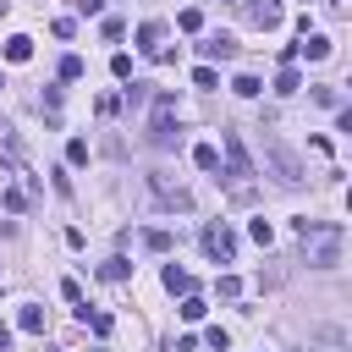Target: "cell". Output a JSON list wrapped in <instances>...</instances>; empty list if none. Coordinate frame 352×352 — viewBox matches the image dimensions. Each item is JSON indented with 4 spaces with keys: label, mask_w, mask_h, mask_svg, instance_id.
I'll use <instances>...</instances> for the list:
<instances>
[{
    "label": "cell",
    "mask_w": 352,
    "mask_h": 352,
    "mask_svg": "<svg viewBox=\"0 0 352 352\" xmlns=\"http://www.w3.org/2000/svg\"><path fill=\"white\" fill-rule=\"evenodd\" d=\"M198 55H204V60H231V55H236V38H231V33H214V38L198 44Z\"/></svg>",
    "instance_id": "ba28073f"
},
{
    "label": "cell",
    "mask_w": 352,
    "mask_h": 352,
    "mask_svg": "<svg viewBox=\"0 0 352 352\" xmlns=\"http://www.w3.org/2000/svg\"><path fill=\"white\" fill-rule=\"evenodd\" d=\"M148 192H154V204H160V209H182V214L192 209V192H187L182 182H170L165 170H154V176H148Z\"/></svg>",
    "instance_id": "277c9868"
},
{
    "label": "cell",
    "mask_w": 352,
    "mask_h": 352,
    "mask_svg": "<svg viewBox=\"0 0 352 352\" xmlns=\"http://www.w3.org/2000/svg\"><path fill=\"white\" fill-rule=\"evenodd\" d=\"M170 110H176V99L160 94V99H154V121H148V143H154V148H176V143H182V126H176Z\"/></svg>",
    "instance_id": "3957f363"
},
{
    "label": "cell",
    "mask_w": 352,
    "mask_h": 352,
    "mask_svg": "<svg viewBox=\"0 0 352 352\" xmlns=\"http://www.w3.org/2000/svg\"><path fill=\"white\" fill-rule=\"evenodd\" d=\"M99 275H104V280H126V275H132V264L116 253V258H104V264H99Z\"/></svg>",
    "instance_id": "2e32d148"
},
{
    "label": "cell",
    "mask_w": 352,
    "mask_h": 352,
    "mask_svg": "<svg viewBox=\"0 0 352 352\" xmlns=\"http://www.w3.org/2000/svg\"><path fill=\"white\" fill-rule=\"evenodd\" d=\"M308 352H341V336H336V330H324V336H319V346H308Z\"/></svg>",
    "instance_id": "4316f807"
},
{
    "label": "cell",
    "mask_w": 352,
    "mask_h": 352,
    "mask_svg": "<svg viewBox=\"0 0 352 352\" xmlns=\"http://www.w3.org/2000/svg\"><path fill=\"white\" fill-rule=\"evenodd\" d=\"M110 72L116 77H132V55H110Z\"/></svg>",
    "instance_id": "83f0119b"
},
{
    "label": "cell",
    "mask_w": 352,
    "mask_h": 352,
    "mask_svg": "<svg viewBox=\"0 0 352 352\" xmlns=\"http://www.w3.org/2000/svg\"><path fill=\"white\" fill-rule=\"evenodd\" d=\"M204 314H209V302H204V297H192V292H187V297H182V319H187V324H198V319H204Z\"/></svg>",
    "instance_id": "e0dca14e"
},
{
    "label": "cell",
    "mask_w": 352,
    "mask_h": 352,
    "mask_svg": "<svg viewBox=\"0 0 352 352\" xmlns=\"http://www.w3.org/2000/svg\"><path fill=\"white\" fill-rule=\"evenodd\" d=\"M258 88H264V82H258V77H248V72H242V77H231V94H242V99H253Z\"/></svg>",
    "instance_id": "ffe728a7"
},
{
    "label": "cell",
    "mask_w": 352,
    "mask_h": 352,
    "mask_svg": "<svg viewBox=\"0 0 352 352\" xmlns=\"http://www.w3.org/2000/svg\"><path fill=\"white\" fill-rule=\"evenodd\" d=\"M138 50L143 55H160V22H143L138 28Z\"/></svg>",
    "instance_id": "8fae6325"
},
{
    "label": "cell",
    "mask_w": 352,
    "mask_h": 352,
    "mask_svg": "<svg viewBox=\"0 0 352 352\" xmlns=\"http://www.w3.org/2000/svg\"><path fill=\"white\" fill-rule=\"evenodd\" d=\"M72 6H77L82 16H99V6H104V0H72Z\"/></svg>",
    "instance_id": "4dcf8cb0"
},
{
    "label": "cell",
    "mask_w": 352,
    "mask_h": 352,
    "mask_svg": "<svg viewBox=\"0 0 352 352\" xmlns=\"http://www.w3.org/2000/svg\"><path fill=\"white\" fill-rule=\"evenodd\" d=\"M170 242H176L170 231H143V248H148V253H170Z\"/></svg>",
    "instance_id": "ac0fdd59"
},
{
    "label": "cell",
    "mask_w": 352,
    "mask_h": 352,
    "mask_svg": "<svg viewBox=\"0 0 352 352\" xmlns=\"http://www.w3.org/2000/svg\"><path fill=\"white\" fill-rule=\"evenodd\" d=\"M314 99H319V104H330V110H341V94H336V82H319V88H314Z\"/></svg>",
    "instance_id": "7402d4cb"
},
{
    "label": "cell",
    "mask_w": 352,
    "mask_h": 352,
    "mask_svg": "<svg viewBox=\"0 0 352 352\" xmlns=\"http://www.w3.org/2000/svg\"><path fill=\"white\" fill-rule=\"evenodd\" d=\"M0 88H6V77H0Z\"/></svg>",
    "instance_id": "d6a6232c"
},
{
    "label": "cell",
    "mask_w": 352,
    "mask_h": 352,
    "mask_svg": "<svg viewBox=\"0 0 352 352\" xmlns=\"http://www.w3.org/2000/svg\"><path fill=\"white\" fill-rule=\"evenodd\" d=\"M176 22H182V33H198V28H204V16H198V11H192V6H187V11H182V16H176Z\"/></svg>",
    "instance_id": "d4e9b609"
},
{
    "label": "cell",
    "mask_w": 352,
    "mask_h": 352,
    "mask_svg": "<svg viewBox=\"0 0 352 352\" xmlns=\"http://www.w3.org/2000/svg\"><path fill=\"white\" fill-rule=\"evenodd\" d=\"M248 231H253V242H258V248H270V236H275V231H270V220H264V214H258V220H253V226H248Z\"/></svg>",
    "instance_id": "cb8c5ba5"
},
{
    "label": "cell",
    "mask_w": 352,
    "mask_h": 352,
    "mask_svg": "<svg viewBox=\"0 0 352 352\" xmlns=\"http://www.w3.org/2000/svg\"><path fill=\"white\" fill-rule=\"evenodd\" d=\"M297 55H308V60H324V55H330V38H324V33H302Z\"/></svg>",
    "instance_id": "30bf717a"
},
{
    "label": "cell",
    "mask_w": 352,
    "mask_h": 352,
    "mask_svg": "<svg viewBox=\"0 0 352 352\" xmlns=\"http://www.w3.org/2000/svg\"><path fill=\"white\" fill-rule=\"evenodd\" d=\"M6 60H11V66L33 60V38H28V33H11V38H6Z\"/></svg>",
    "instance_id": "9c48e42d"
},
{
    "label": "cell",
    "mask_w": 352,
    "mask_h": 352,
    "mask_svg": "<svg viewBox=\"0 0 352 352\" xmlns=\"http://www.w3.org/2000/svg\"><path fill=\"white\" fill-rule=\"evenodd\" d=\"M16 324H22L28 336H44V308H33V302H28V308L16 314Z\"/></svg>",
    "instance_id": "5bb4252c"
},
{
    "label": "cell",
    "mask_w": 352,
    "mask_h": 352,
    "mask_svg": "<svg viewBox=\"0 0 352 352\" xmlns=\"http://www.w3.org/2000/svg\"><path fill=\"white\" fill-rule=\"evenodd\" d=\"M66 160H72V165H82V160H88V143H82V138H72V143H66Z\"/></svg>",
    "instance_id": "484cf974"
},
{
    "label": "cell",
    "mask_w": 352,
    "mask_h": 352,
    "mask_svg": "<svg viewBox=\"0 0 352 352\" xmlns=\"http://www.w3.org/2000/svg\"><path fill=\"white\" fill-rule=\"evenodd\" d=\"M121 99H126V104H143V99H148V82H132V88H126Z\"/></svg>",
    "instance_id": "f1b7e54d"
},
{
    "label": "cell",
    "mask_w": 352,
    "mask_h": 352,
    "mask_svg": "<svg viewBox=\"0 0 352 352\" xmlns=\"http://www.w3.org/2000/svg\"><path fill=\"white\" fill-rule=\"evenodd\" d=\"M192 165H198V170H220V148H214V143H198V148H192Z\"/></svg>",
    "instance_id": "7c38bea8"
},
{
    "label": "cell",
    "mask_w": 352,
    "mask_h": 352,
    "mask_svg": "<svg viewBox=\"0 0 352 352\" xmlns=\"http://www.w3.org/2000/svg\"><path fill=\"white\" fill-rule=\"evenodd\" d=\"M0 148H11V154H16V132H11V121H6V116H0Z\"/></svg>",
    "instance_id": "f546056e"
},
{
    "label": "cell",
    "mask_w": 352,
    "mask_h": 352,
    "mask_svg": "<svg viewBox=\"0 0 352 352\" xmlns=\"http://www.w3.org/2000/svg\"><path fill=\"white\" fill-rule=\"evenodd\" d=\"M280 16H286L280 0H248V22L253 28H280Z\"/></svg>",
    "instance_id": "52a82bcc"
},
{
    "label": "cell",
    "mask_w": 352,
    "mask_h": 352,
    "mask_svg": "<svg viewBox=\"0 0 352 352\" xmlns=\"http://www.w3.org/2000/svg\"><path fill=\"white\" fill-rule=\"evenodd\" d=\"M264 170H270L280 187H302V160H297L280 138H264Z\"/></svg>",
    "instance_id": "7a4b0ae2"
},
{
    "label": "cell",
    "mask_w": 352,
    "mask_h": 352,
    "mask_svg": "<svg viewBox=\"0 0 352 352\" xmlns=\"http://www.w3.org/2000/svg\"><path fill=\"white\" fill-rule=\"evenodd\" d=\"M6 209L22 214V209H28V192H22V187H6Z\"/></svg>",
    "instance_id": "603a6c76"
},
{
    "label": "cell",
    "mask_w": 352,
    "mask_h": 352,
    "mask_svg": "<svg viewBox=\"0 0 352 352\" xmlns=\"http://www.w3.org/2000/svg\"><path fill=\"white\" fill-rule=\"evenodd\" d=\"M6 346H11V324L0 319V352H6Z\"/></svg>",
    "instance_id": "1f68e13d"
},
{
    "label": "cell",
    "mask_w": 352,
    "mask_h": 352,
    "mask_svg": "<svg viewBox=\"0 0 352 352\" xmlns=\"http://www.w3.org/2000/svg\"><path fill=\"white\" fill-rule=\"evenodd\" d=\"M165 292H182V297H187V292H192V275L176 270V264H165Z\"/></svg>",
    "instance_id": "4fadbf2b"
},
{
    "label": "cell",
    "mask_w": 352,
    "mask_h": 352,
    "mask_svg": "<svg viewBox=\"0 0 352 352\" xmlns=\"http://www.w3.org/2000/svg\"><path fill=\"white\" fill-rule=\"evenodd\" d=\"M192 88H220V72H214V66H198V72H192Z\"/></svg>",
    "instance_id": "44dd1931"
},
{
    "label": "cell",
    "mask_w": 352,
    "mask_h": 352,
    "mask_svg": "<svg viewBox=\"0 0 352 352\" xmlns=\"http://www.w3.org/2000/svg\"><path fill=\"white\" fill-rule=\"evenodd\" d=\"M220 143H226V176H231L236 187H248V176H253V160H248V148H242V138H236V132H226Z\"/></svg>",
    "instance_id": "8992f818"
},
{
    "label": "cell",
    "mask_w": 352,
    "mask_h": 352,
    "mask_svg": "<svg viewBox=\"0 0 352 352\" xmlns=\"http://www.w3.org/2000/svg\"><path fill=\"white\" fill-rule=\"evenodd\" d=\"M297 88H302L297 66H280V72H275V94H297Z\"/></svg>",
    "instance_id": "9a60e30c"
},
{
    "label": "cell",
    "mask_w": 352,
    "mask_h": 352,
    "mask_svg": "<svg viewBox=\"0 0 352 352\" xmlns=\"http://www.w3.org/2000/svg\"><path fill=\"white\" fill-rule=\"evenodd\" d=\"M297 236H302V258L314 270H336L341 264V226L336 220H297Z\"/></svg>",
    "instance_id": "6da1fadb"
},
{
    "label": "cell",
    "mask_w": 352,
    "mask_h": 352,
    "mask_svg": "<svg viewBox=\"0 0 352 352\" xmlns=\"http://www.w3.org/2000/svg\"><path fill=\"white\" fill-rule=\"evenodd\" d=\"M198 242H204V253H209L214 264H231V258H236V236H231V226H226V220H209Z\"/></svg>",
    "instance_id": "5b68a950"
},
{
    "label": "cell",
    "mask_w": 352,
    "mask_h": 352,
    "mask_svg": "<svg viewBox=\"0 0 352 352\" xmlns=\"http://www.w3.org/2000/svg\"><path fill=\"white\" fill-rule=\"evenodd\" d=\"M82 77V55H60V82H77Z\"/></svg>",
    "instance_id": "d6986e66"
}]
</instances>
